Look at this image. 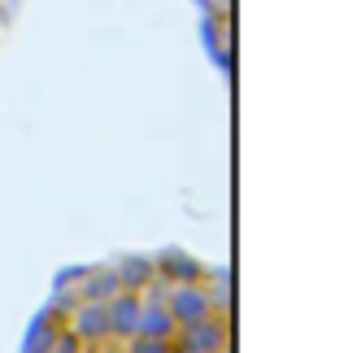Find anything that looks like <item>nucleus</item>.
<instances>
[{"label":"nucleus","instance_id":"4","mask_svg":"<svg viewBox=\"0 0 344 353\" xmlns=\"http://www.w3.org/2000/svg\"><path fill=\"white\" fill-rule=\"evenodd\" d=\"M70 336L79 345H105L109 341V310L105 301H79L70 314Z\"/></svg>","mask_w":344,"mask_h":353},{"label":"nucleus","instance_id":"7","mask_svg":"<svg viewBox=\"0 0 344 353\" xmlns=\"http://www.w3.org/2000/svg\"><path fill=\"white\" fill-rule=\"evenodd\" d=\"M114 292H122L114 266H83V279H79V296L83 301H109Z\"/></svg>","mask_w":344,"mask_h":353},{"label":"nucleus","instance_id":"11","mask_svg":"<svg viewBox=\"0 0 344 353\" xmlns=\"http://www.w3.org/2000/svg\"><path fill=\"white\" fill-rule=\"evenodd\" d=\"M88 353H127V349H122V345H114V341H105V345H92Z\"/></svg>","mask_w":344,"mask_h":353},{"label":"nucleus","instance_id":"6","mask_svg":"<svg viewBox=\"0 0 344 353\" xmlns=\"http://www.w3.org/2000/svg\"><path fill=\"white\" fill-rule=\"evenodd\" d=\"M174 332H179V323L170 319L166 301H161V296H157V301H144L135 336H148V341H170V345H174Z\"/></svg>","mask_w":344,"mask_h":353},{"label":"nucleus","instance_id":"3","mask_svg":"<svg viewBox=\"0 0 344 353\" xmlns=\"http://www.w3.org/2000/svg\"><path fill=\"white\" fill-rule=\"evenodd\" d=\"M105 310H109V341H118V345L135 341V327H140L144 296H140V292H114V296L105 301Z\"/></svg>","mask_w":344,"mask_h":353},{"label":"nucleus","instance_id":"1","mask_svg":"<svg viewBox=\"0 0 344 353\" xmlns=\"http://www.w3.org/2000/svg\"><path fill=\"white\" fill-rule=\"evenodd\" d=\"M170 310V319L179 323V327H188V323H196V319H210L218 314L214 301H210V292H205V283H174V288L161 296Z\"/></svg>","mask_w":344,"mask_h":353},{"label":"nucleus","instance_id":"10","mask_svg":"<svg viewBox=\"0 0 344 353\" xmlns=\"http://www.w3.org/2000/svg\"><path fill=\"white\" fill-rule=\"evenodd\" d=\"M122 349H127V353H170L174 345L170 341H148V336H135V341H127Z\"/></svg>","mask_w":344,"mask_h":353},{"label":"nucleus","instance_id":"9","mask_svg":"<svg viewBox=\"0 0 344 353\" xmlns=\"http://www.w3.org/2000/svg\"><path fill=\"white\" fill-rule=\"evenodd\" d=\"M52 341H57L52 319H35L31 332H26V349H22V353H52Z\"/></svg>","mask_w":344,"mask_h":353},{"label":"nucleus","instance_id":"8","mask_svg":"<svg viewBox=\"0 0 344 353\" xmlns=\"http://www.w3.org/2000/svg\"><path fill=\"white\" fill-rule=\"evenodd\" d=\"M114 275H118L122 292H140V288H148V283L157 279V270H153V257H122L114 266Z\"/></svg>","mask_w":344,"mask_h":353},{"label":"nucleus","instance_id":"5","mask_svg":"<svg viewBox=\"0 0 344 353\" xmlns=\"http://www.w3.org/2000/svg\"><path fill=\"white\" fill-rule=\"evenodd\" d=\"M153 270H157V279H174V283H201L205 279V266L192 253H183V249L157 253L153 257Z\"/></svg>","mask_w":344,"mask_h":353},{"label":"nucleus","instance_id":"12","mask_svg":"<svg viewBox=\"0 0 344 353\" xmlns=\"http://www.w3.org/2000/svg\"><path fill=\"white\" fill-rule=\"evenodd\" d=\"M170 353H188V349H170Z\"/></svg>","mask_w":344,"mask_h":353},{"label":"nucleus","instance_id":"2","mask_svg":"<svg viewBox=\"0 0 344 353\" xmlns=\"http://www.w3.org/2000/svg\"><path fill=\"white\" fill-rule=\"evenodd\" d=\"M174 349H188V353H223L227 349V323L218 319V314L188 323V327L174 332Z\"/></svg>","mask_w":344,"mask_h":353}]
</instances>
